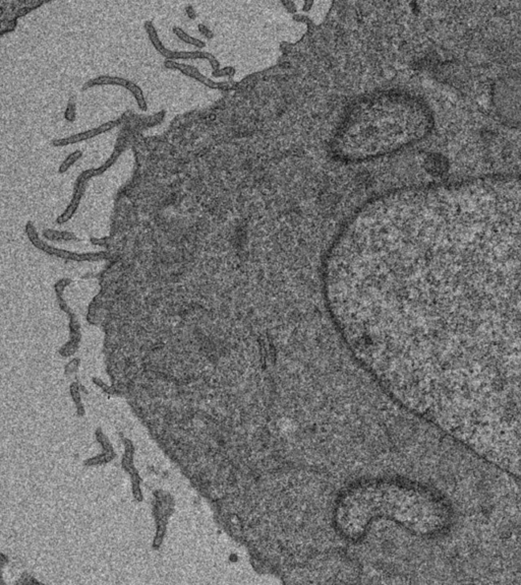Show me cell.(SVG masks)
Returning <instances> with one entry per match:
<instances>
[{
	"label": "cell",
	"instance_id": "cell-8",
	"mask_svg": "<svg viewBox=\"0 0 521 585\" xmlns=\"http://www.w3.org/2000/svg\"><path fill=\"white\" fill-rule=\"evenodd\" d=\"M163 66L169 70H178L183 75L190 77L193 79H196L200 83H202V84H204V85H206L212 90L221 89V86L223 85V83H218V82H215L212 79L208 78L203 73H201L197 67H195L193 65H187L184 63H179V62L171 61V60H165L163 63Z\"/></svg>",
	"mask_w": 521,
	"mask_h": 585
},
{
	"label": "cell",
	"instance_id": "cell-12",
	"mask_svg": "<svg viewBox=\"0 0 521 585\" xmlns=\"http://www.w3.org/2000/svg\"><path fill=\"white\" fill-rule=\"evenodd\" d=\"M70 394H71V397H72L73 402H74L75 405H76L78 415H79V416H84L85 411H84V406H83V403H81L80 393H79V390H78V384H77L76 382H73V383L70 384Z\"/></svg>",
	"mask_w": 521,
	"mask_h": 585
},
{
	"label": "cell",
	"instance_id": "cell-14",
	"mask_svg": "<svg viewBox=\"0 0 521 585\" xmlns=\"http://www.w3.org/2000/svg\"><path fill=\"white\" fill-rule=\"evenodd\" d=\"M38 6H40V5H37V6H24V7L18 8V10L15 12L14 18L17 19V18H19V17H21V16H24L25 14H28V13L31 12L32 10L36 9Z\"/></svg>",
	"mask_w": 521,
	"mask_h": 585
},
{
	"label": "cell",
	"instance_id": "cell-16",
	"mask_svg": "<svg viewBox=\"0 0 521 585\" xmlns=\"http://www.w3.org/2000/svg\"><path fill=\"white\" fill-rule=\"evenodd\" d=\"M78 363H79V360H78V359L73 360V361H71L70 363H68L67 366L65 367V373L68 375V373L74 372V371L77 369V367H78Z\"/></svg>",
	"mask_w": 521,
	"mask_h": 585
},
{
	"label": "cell",
	"instance_id": "cell-3",
	"mask_svg": "<svg viewBox=\"0 0 521 585\" xmlns=\"http://www.w3.org/2000/svg\"><path fill=\"white\" fill-rule=\"evenodd\" d=\"M501 86L494 89L495 95L493 99L502 101L501 104L495 106L496 110L502 108L501 115L506 116L505 120L512 123L514 126L521 124V76H512L510 78H503L501 80Z\"/></svg>",
	"mask_w": 521,
	"mask_h": 585
},
{
	"label": "cell",
	"instance_id": "cell-15",
	"mask_svg": "<svg viewBox=\"0 0 521 585\" xmlns=\"http://www.w3.org/2000/svg\"><path fill=\"white\" fill-rule=\"evenodd\" d=\"M198 30H199V32H200L204 37H206L207 39H212V38H213V33H212V31H210V30L208 28V26H206L205 24L200 23V24L198 25Z\"/></svg>",
	"mask_w": 521,
	"mask_h": 585
},
{
	"label": "cell",
	"instance_id": "cell-10",
	"mask_svg": "<svg viewBox=\"0 0 521 585\" xmlns=\"http://www.w3.org/2000/svg\"><path fill=\"white\" fill-rule=\"evenodd\" d=\"M43 236L50 241H70L78 240L73 233L64 231H55L51 229H46L43 231Z\"/></svg>",
	"mask_w": 521,
	"mask_h": 585
},
{
	"label": "cell",
	"instance_id": "cell-5",
	"mask_svg": "<svg viewBox=\"0 0 521 585\" xmlns=\"http://www.w3.org/2000/svg\"><path fill=\"white\" fill-rule=\"evenodd\" d=\"M144 30L152 44V46L154 47V49L163 57L165 58V60H171V61H176V60H197V59H206L210 62L212 68L214 70H218L219 69V61L214 57V55H212L211 53L208 52H204L201 50L198 51H172L167 49L159 35L157 32V28L154 24V22L152 20H147L144 23Z\"/></svg>",
	"mask_w": 521,
	"mask_h": 585
},
{
	"label": "cell",
	"instance_id": "cell-4",
	"mask_svg": "<svg viewBox=\"0 0 521 585\" xmlns=\"http://www.w3.org/2000/svg\"><path fill=\"white\" fill-rule=\"evenodd\" d=\"M72 283L68 278H62L58 280L54 285V292L56 297V302L59 309L68 316V328H69V339L59 348L60 356L67 358L72 356L78 348L81 341V328L79 321L77 319L74 311L68 306L64 299V290Z\"/></svg>",
	"mask_w": 521,
	"mask_h": 585
},
{
	"label": "cell",
	"instance_id": "cell-9",
	"mask_svg": "<svg viewBox=\"0 0 521 585\" xmlns=\"http://www.w3.org/2000/svg\"><path fill=\"white\" fill-rule=\"evenodd\" d=\"M172 33L177 37L178 40H180L181 42H183V43H185V44H187V45L194 46V47H196L197 49H203V48L206 47V43H205L204 41L191 37L190 35H188V34H187L182 27H180V26H177V25L173 26V27H172Z\"/></svg>",
	"mask_w": 521,
	"mask_h": 585
},
{
	"label": "cell",
	"instance_id": "cell-13",
	"mask_svg": "<svg viewBox=\"0 0 521 585\" xmlns=\"http://www.w3.org/2000/svg\"><path fill=\"white\" fill-rule=\"evenodd\" d=\"M63 117L69 123L74 122L76 119V106H75V101L72 97L69 99V101L66 105Z\"/></svg>",
	"mask_w": 521,
	"mask_h": 585
},
{
	"label": "cell",
	"instance_id": "cell-2",
	"mask_svg": "<svg viewBox=\"0 0 521 585\" xmlns=\"http://www.w3.org/2000/svg\"><path fill=\"white\" fill-rule=\"evenodd\" d=\"M24 233L31 242V244L38 249L39 251L43 252L44 254L52 257H56L59 259H63L66 261H74V262H98L104 260H110L111 254L107 251H98V252H72L65 249H61L58 247H54L43 241L32 221L26 222L24 225Z\"/></svg>",
	"mask_w": 521,
	"mask_h": 585
},
{
	"label": "cell",
	"instance_id": "cell-11",
	"mask_svg": "<svg viewBox=\"0 0 521 585\" xmlns=\"http://www.w3.org/2000/svg\"><path fill=\"white\" fill-rule=\"evenodd\" d=\"M81 158H83V152L81 151H79V150L73 151L72 153L67 155V157L62 161V163L60 164V166L58 168V173L59 174L66 173Z\"/></svg>",
	"mask_w": 521,
	"mask_h": 585
},
{
	"label": "cell",
	"instance_id": "cell-1",
	"mask_svg": "<svg viewBox=\"0 0 521 585\" xmlns=\"http://www.w3.org/2000/svg\"><path fill=\"white\" fill-rule=\"evenodd\" d=\"M123 150H124V148L122 144L116 145L113 153L110 155V157L106 160L105 163H103L101 166H99L97 168L87 169V170L83 171L77 176L75 183H74V186H73V192H72L71 199H70L68 206L66 207V209L64 210V212L59 217H57V219H56V223L58 225H63L72 219V217L75 215V213L77 212V210L79 208L81 198H83V196L87 190L89 181L94 177L101 176L108 169H110L115 164L117 159L120 157Z\"/></svg>",
	"mask_w": 521,
	"mask_h": 585
},
{
	"label": "cell",
	"instance_id": "cell-17",
	"mask_svg": "<svg viewBox=\"0 0 521 585\" xmlns=\"http://www.w3.org/2000/svg\"><path fill=\"white\" fill-rule=\"evenodd\" d=\"M185 12H186L187 17L190 18V19H195V18L197 17L196 10L194 9V7H193L191 5H187V6L185 7Z\"/></svg>",
	"mask_w": 521,
	"mask_h": 585
},
{
	"label": "cell",
	"instance_id": "cell-7",
	"mask_svg": "<svg viewBox=\"0 0 521 585\" xmlns=\"http://www.w3.org/2000/svg\"><path fill=\"white\" fill-rule=\"evenodd\" d=\"M120 124V119H116V120H110L107 121L99 126H96L94 128L88 129L86 131L83 132H78L66 137H61V138H54L51 141L52 147L54 148H64V147H68L71 144H76L92 138H95L103 133H106L108 131H111L112 129H114L116 126H118Z\"/></svg>",
	"mask_w": 521,
	"mask_h": 585
},
{
	"label": "cell",
	"instance_id": "cell-6",
	"mask_svg": "<svg viewBox=\"0 0 521 585\" xmlns=\"http://www.w3.org/2000/svg\"><path fill=\"white\" fill-rule=\"evenodd\" d=\"M102 85H116V86H122V87L126 89L131 94L133 99L135 100L139 109L143 112L148 111V102L146 100V97H145V94H144L142 87L139 84H136L134 81L127 79V78H124V77L112 76V75H99L97 77H94V78L86 81L81 86V91L85 92V91H88L92 87L102 86Z\"/></svg>",
	"mask_w": 521,
	"mask_h": 585
}]
</instances>
